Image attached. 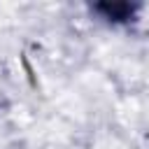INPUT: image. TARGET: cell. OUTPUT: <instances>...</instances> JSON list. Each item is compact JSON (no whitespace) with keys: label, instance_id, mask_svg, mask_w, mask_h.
Masks as SVG:
<instances>
[{"label":"cell","instance_id":"6da1fadb","mask_svg":"<svg viewBox=\"0 0 149 149\" xmlns=\"http://www.w3.org/2000/svg\"><path fill=\"white\" fill-rule=\"evenodd\" d=\"M91 9L109 23H130L140 12V5L128 0H102V2H95Z\"/></svg>","mask_w":149,"mask_h":149}]
</instances>
